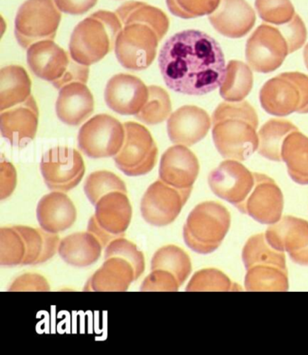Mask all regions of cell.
Segmentation results:
<instances>
[{"label":"cell","mask_w":308,"mask_h":355,"mask_svg":"<svg viewBox=\"0 0 308 355\" xmlns=\"http://www.w3.org/2000/svg\"><path fill=\"white\" fill-rule=\"evenodd\" d=\"M158 67L167 87L178 94L203 96L220 87L225 78L222 47L199 30H184L164 44Z\"/></svg>","instance_id":"cell-1"},{"label":"cell","mask_w":308,"mask_h":355,"mask_svg":"<svg viewBox=\"0 0 308 355\" xmlns=\"http://www.w3.org/2000/svg\"><path fill=\"white\" fill-rule=\"evenodd\" d=\"M212 139L226 159L245 161L259 148V117L246 101L223 103L212 116Z\"/></svg>","instance_id":"cell-2"},{"label":"cell","mask_w":308,"mask_h":355,"mask_svg":"<svg viewBox=\"0 0 308 355\" xmlns=\"http://www.w3.org/2000/svg\"><path fill=\"white\" fill-rule=\"evenodd\" d=\"M122 28L123 25L116 13L95 12L74 28L69 44L71 58L87 67L96 64L114 49Z\"/></svg>","instance_id":"cell-3"},{"label":"cell","mask_w":308,"mask_h":355,"mask_svg":"<svg viewBox=\"0 0 308 355\" xmlns=\"http://www.w3.org/2000/svg\"><path fill=\"white\" fill-rule=\"evenodd\" d=\"M231 214L214 201L196 205L185 223V244L199 254H210L222 244L231 227Z\"/></svg>","instance_id":"cell-4"},{"label":"cell","mask_w":308,"mask_h":355,"mask_svg":"<svg viewBox=\"0 0 308 355\" xmlns=\"http://www.w3.org/2000/svg\"><path fill=\"white\" fill-rule=\"evenodd\" d=\"M259 101L266 112L277 117L308 113V76L298 71L280 73L262 86Z\"/></svg>","instance_id":"cell-5"},{"label":"cell","mask_w":308,"mask_h":355,"mask_svg":"<svg viewBox=\"0 0 308 355\" xmlns=\"http://www.w3.org/2000/svg\"><path fill=\"white\" fill-rule=\"evenodd\" d=\"M61 19L55 0H26L15 19V37L25 49L37 42L53 40Z\"/></svg>","instance_id":"cell-6"},{"label":"cell","mask_w":308,"mask_h":355,"mask_svg":"<svg viewBox=\"0 0 308 355\" xmlns=\"http://www.w3.org/2000/svg\"><path fill=\"white\" fill-rule=\"evenodd\" d=\"M125 140L113 157L117 168L128 177L148 174L157 164L158 149L151 131L137 122H125Z\"/></svg>","instance_id":"cell-7"},{"label":"cell","mask_w":308,"mask_h":355,"mask_svg":"<svg viewBox=\"0 0 308 355\" xmlns=\"http://www.w3.org/2000/svg\"><path fill=\"white\" fill-rule=\"evenodd\" d=\"M124 140V125L108 114L89 119L78 133V147L87 157L94 159L115 157Z\"/></svg>","instance_id":"cell-8"},{"label":"cell","mask_w":308,"mask_h":355,"mask_svg":"<svg viewBox=\"0 0 308 355\" xmlns=\"http://www.w3.org/2000/svg\"><path fill=\"white\" fill-rule=\"evenodd\" d=\"M160 40L154 29L142 24L123 26L115 43V55L126 69L142 71L154 62Z\"/></svg>","instance_id":"cell-9"},{"label":"cell","mask_w":308,"mask_h":355,"mask_svg":"<svg viewBox=\"0 0 308 355\" xmlns=\"http://www.w3.org/2000/svg\"><path fill=\"white\" fill-rule=\"evenodd\" d=\"M132 217V207L127 193L112 192L99 200L95 214L88 223V232L99 239L103 246L121 238L127 232Z\"/></svg>","instance_id":"cell-10"},{"label":"cell","mask_w":308,"mask_h":355,"mask_svg":"<svg viewBox=\"0 0 308 355\" xmlns=\"http://www.w3.org/2000/svg\"><path fill=\"white\" fill-rule=\"evenodd\" d=\"M248 65L257 73H268L282 65L290 53L288 40L279 26L262 24L246 44Z\"/></svg>","instance_id":"cell-11"},{"label":"cell","mask_w":308,"mask_h":355,"mask_svg":"<svg viewBox=\"0 0 308 355\" xmlns=\"http://www.w3.org/2000/svg\"><path fill=\"white\" fill-rule=\"evenodd\" d=\"M40 170L50 190L67 193L76 188L85 177V164L76 149L56 147L43 155Z\"/></svg>","instance_id":"cell-12"},{"label":"cell","mask_w":308,"mask_h":355,"mask_svg":"<svg viewBox=\"0 0 308 355\" xmlns=\"http://www.w3.org/2000/svg\"><path fill=\"white\" fill-rule=\"evenodd\" d=\"M208 184L217 198L234 205L241 213L255 184V178L254 173L239 161L227 159L212 170Z\"/></svg>","instance_id":"cell-13"},{"label":"cell","mask_w":308,"mask_h":355,"mask_svg":"<svg viewBox=\"0 0 308 355\" xmlns=\"http://www.w3.org/2000/svg\"><path fill=\"white\" fill-rule=\"evenodd\" d=\"M187 202L183 193L158 180L146 189L140 210L148 225L163 227L175 222Z\"/></svg>","instance_id":"cell-14"},{"label":"cell","mask_w":308,"mask_h":355,"mask_svg":"<svg viewBox=\"0 0 308 355\" xmlns=\"http://www.w3.org/2000/svg\"><path fill=\"white\" fill-rule=\"evenodd\" d=\"M199 171L198 158L185 146H173L161 157L160 180L178 189L187 200L192 193Z\"/></svg>","instance_id":"cell-15"},{"label":"cell","mask_w":308,"mask_h":355,"mask_svg":"<svg viewBox=\"0 0 308 355\" xmlns=\"http://www.w3.org/2000/svg\"><path fill=\"white\" fill-rule=\"evenodd\" d=\"M265 236L271 247L289 253L295 263L308 266V220L284 216L268 228Z\"/></svg>","instance_id":"cell-16"},{"label":"cell","mask_w":308,"mask_h":355,"mask_svg":"<svg viewBox=\"0 0 308 355\" xmlns=\"http://www.w3.org/2000/svg\"><path fill=\"white\" fill-rule=\"evenodd\" d=\"M255 184L241 213L262 225H272L282 218L284 196L276 182L267 175L254 173Z\"/></svg>","instance_id":"cell-17"},{"label":"cell","mask_w":308,"mask_h":355,"mask_svg":"<svg viewBox=\"0 0 308 355\" xmlns=\"http://www.w3.org/2000/svg\"><path fill=\"white\" fill-rule=\"evenodd\" d=\"M148 86L137 76L119 73L108 82L104 99L110 110L118 114L136 116L148 101Z\"/></svg>","instance_id":"cell-18"},{"label":"cell","mask_w":308,"mask_h":355,"mask_svg":"<svg viewBox=\"0 0 308 355\" xmlns=\"http://www.w3.org/2000/svg\"><path fill=\"white\" fill-rule=\"evenodd\" d=\"M26 60L30 70L35 76L52 83L56 88L67 74L74 59L53 40H44L28 47Z\"/></svg>","instance_id":"cell-19"},{"label":"cell","mask_w":308,"mask_h":355,"mask_svg":"<svg viewBox=\"0 0 308 355\" xmlns=\"http://www.w3.org/2000/svg\"><path fill=\"white\" fill-rule=\"evenodd\" d=\"M39 109L35 98L1 112L0 128L3 137L13 147L25 148L37 135Z\"/></svg>","instance_id":"cell-20"},{"label":"cell","mask_w":308,"mask_h":355,"mask_svg":"<svg viewBox=\"0 0 308 355\" xmlns=\"http://www.w3.org/2000/svg\"><path fill=\"white\" fill-rule=\"evenodd\" d=\"M212 119L205 110L194 105L181 107L167 119V134L176 145L192 147L210 130Z\"/></svg>","instance_id":"cell-21"},{"label":"cell","mask_w":308,"mask_h":355,"mask_svg":"<svg viewBox=\"0 0 308 355\" xmlns=\"http://www.w3.org/2000/svg\"><path fill=\"white\" fill-rule=\"evenodd\" d=\"M209 21L221 35L229 38L247 35L256 23V14L246 0H221Z\"/></svg>","instance_id":"cell-22"},{"label":"cell","mask_w":308,"mask_h":355,"mask_svg":"<svg viewBox=\"0 0 308 355\" xmlns=\"http://www.w3.org/2000/svg\"><path fill=\"white\" fill-rule=\"evenodd\" d=\"M94 98L85 83H71L60 89L55 110L60 121L79 126L94 112Z\"/></svg>","instance_id":"cell-23"},{"label":"cell","mask_w":308,"mask_h":355,"mask_svg":"<svg viewBox=\"0 0 308 355\" xmlns=\"http://www.w3.org/2000/svg\"><path fill=\"white\" fill-rule=\"evenodd\" d=\"M37 217L42 229L58 234L74 225L77 211L76 205L65 192L53 191L39 201Z\"/></svg>","instance_id":"cell-24"},{"label":"cell","mask_w":308,"mask_h":355,"mask_svg":"<svg viewBox=\"0 0 308 355\" xmlns=\"http://www.w3.org/2000/svg\"><path fill=\"white\" fill-rule=\"evenodd\" d=\"M135 270L132 265L121 257H112L89 277L85 291L123 292L135 282Z\"/></svg>","instance_id":"cell-25"},{"label":"cell","mask_w":308,"mask_h":355,"mask_svg":"<svg viewBox=\"0 0 308 355\" xmlns=\"http://www.w3.org/2000/svg\"><path fill=\"white\" fill-rule=\"evenodd\" d=\"M103 244L92 232H76L60 241V257L71 266L86 268L97 262Z\"/></svg>","instance_id":"cell-26"},{"label":"cell","mask_w":308,"mask_h":355,"mask_svg":"<svg viewBox=\"0 0 308 355\" xmlns=\"http://www.w3.org/2000/svg\"><path fill=\"white\" fill-rule=\"evenodd\" d=\"M32 80L19 65H8L0 71V110L25 103L31 96Z\"/></svg>","instance_id":"cell-27"},{"label":"cell","mask_w":308,"mask_h":355,"mask_svg":"<svg viewBox=\"0 0 308 355\" xmlns=\"http://www.w3.org/2000/svg\"><path fill=\"white\" fill-rule=\"evenodd\" d=\"M26 244V257L22 265H37L49 261L59 249L60 238L56 234L25 225L13 226Z\"/></svg>","instance_id":"cell-28"},{"label":"cell","mask_w":308,"mask_h":355,"mask_svg":"<svg viewBox=\"0 0 308 355\" xmlns=\"http://www.w3.org/2000/svg\"><path fill=\"white\" fill-rule=\"evenodd\" d=\"M115 13L122 25L142 24L154 29L160 41L169 32V17L160 8L142 1H128L118 8Z\"/></svg>","instance_id":"cell-29"},{"label":"cell","mask_w":308,"mask_h":355,"mask_svg":"<svg viewBox=\"0 0 308 355\" xmlns=\"http://www.w3.org/2000/svg\"><path fill=\"white\" fill-rule=\"evenodd\" d=\"M282 161L286 163L289 177L296 183L308 184V138L296 130L286 137L281 150Z\"/></svg>","instance_id":"cell-30"},{"label":"cell","mask_w":308,"mask_h":355,"mask_svg":"<svg viewBox=\"0 0 308 355\" xmlns=\"http://www.w3.org/2000/svg\"><path fill=\"white\" fill-rule=\"evenodd\" d=\"M253 88V69L237 60H231L226 67L225 78L220 86V95L229 103H239L250 94Z\"/></svg>","instance_id":"cell-31"},{"label":"cell","mask_w":308,"mask_h":355,"mask_svg":"<svg viewBox=\"0 0 308 355\" xmlns=\"http://www.w3.org/2000/svg\"><path fill=\"white\" fill-rule=\"evenodd\" d=\"M298 130L296 125L285 119H270L259 131V148L260 156L268 160L282 161L281 150L286 137Z\"/></svg>","instance_id":"cell-32"},{"label":"cell","mask_w":308,"mask_h":355,"mask_svg":"<svg viewBox=\"0 0 308 355\" xmlns=\"http://www.w3.org/2000/svg\"><path fill=\"white\" fill-rule=\"evenodd\" d=\"M289 288L286 268L256 265L247 270L245 288L248 291H286Z\"/></svg>","instance_id":"cell-33"},{"label":"cell","mask_w":308,"mask_h":355,"mask_svg":"<svg viewBox=\"0 0 308 355\" xmlns=\"http://www.w3.org/2000/svg\"><path fill=\"white\" fill-rule=\"evenodd\" d=\"M242 261L246 270L256 265H271L286 268L285 253L271 247L265 234L253 235L242 250Z\"/></svg>","instance_id":"cell-34"},{"label":"cell","mask_w":308,"mask_h":355,"mask_svg":"<svg viewBox=\"0 0 308 355\" xmlns=\"http://www.w3.org/2000/svg\"><path fill=\"white\" fill-rule=\"evenodd\" d=\"M169 271L183 285L192 272V262L189 255L183 249L176 245L160 248L151 259V270Z\"/></svg>","instance_id":"cell-35"},{"label":"cell","mask_w":308,"mask_h":355,"mask_svg":"<svg viewBox=\"0 0 308 355\" xmlns=\"http://www.w3.org/2000/svg\"><path fill=\"white\" fill-rule=\"evenodd\" d=\"M148 101L135 117L146 125L162 123L172 113L169 94L157 85L148 86Z\"/></svg>","instance_id":"cell-36"},{"label":"cell","mask_w":308,"mask_h":355,"mask_svg":"<svg viewBox=\"0 0 308 355\" xmlns=\"http://www.w3.org/2000/svg\"><path fill=\"white\" fill-rule=\"evenodd\" d=\"M123 192L127 193V187L124 181L114 173L96 171L92 173L87 178L85 183V193L92 205H96L101 198L112 192Z\"/></svg>","instance_id":"cell-37"},{"label":"cell","mask_w":308,"mask_h":355,"mask_svg":"<svg viewBox=\"0 0 308 355\" xmlns=\"http://www.w3.org/2000/svg\"><path fill=\"white\" fill-rule=\"evenodd\" d=\"M241 288L217 268H203L194 273L185 288L187 292L241 291Z\"/></svg>","instance_id":"cell-38"},{"label":"cell","mask_w":308,"mask_h":355,"mask_svg":"<svg viewBox=\"0 0 308 355\" xmlns=\"http://www.w3.org/2000/svg\"><path fill=\"white\" fill-rule=\"evenodd\" d=\"M26 257V244L14 227L0 229V265L14 267L22 265Z\"/></svg>","instance_id":"cell-39"},{"label":"cell","mask_w":308,"mask_h":355,"mask_svg":"<svg viewBox=\"0 0 308 355\" xmlns=\"http://www.w3.org/2000/svg\"><path fill=\"white\" fill-rule=\"evenodd\" d=\"M255 8L260 19L273 26L285 25L296 15L291 0H255Z\"/></svg>","instance_id":"cell-40"},{"label":"cell","mask_w":308,"mask_h":355,"mask_svg":"<svg viewBox=\"0 0 308 355\" xmlns=\"http://www.w3.org/2000/svg\"><path fill=\"white\" fill-rule=\"evenodd\" d=\"M173 16L183 19L209 16L219 7L221 0H166Z\"/></svg>","instance_id":"cell-41"},{"label":"cell","mask_w":308,"mask_h":355,"mask_svg":"<svg viewBox=\"0 0 308 355\" xmlns=\"http://www.w3.org/2000/svg\"><path fill=\"white\" fill-rule=\"evenodd\" d=\"M121 257L130 262L135 270L136 280L145 270V257L136 244L123 237L115 239L106 246L105 259Z\"/></svg>","instance_id":"cell-42"},{"label":"cell","mask_w":308,"mask_h":355,"mask_svg":"<svg viewBox=\"0 0 308 355\" xmlns=\"http://www.w3.org/2000/svg\"><path fill=\"white\" fill-rule=\"evenodd\" d=\"M180 288L178 279L164 270H154L146 277L140 286L142 292H176Z\"/></svg>","instance_id":"cell-43"},{"label":"cell","mask_w":308,"mask_h":355,"mask_svg":"<svg viewBox=\"0 0 308 355\" xmlns=\"http://www.w3.org/2000/svg\"><path fill=\"white\" fill-rule=\"evenodd\" d=\"M277 26L285 35L286 40H288L290 53L300 49L306 43L307 30L304 21L298 14H296L293 19L288 24Z\"/></svg>","instance_id":"cell-44"},{"label":"cell","mask_w":308,"mask_h":355,"mask_svg":"<svg viewBox=\"0 0 308 355\" xmlns=\"http://www.w3.org/2000/svg\"><path fill=\"white\" fill-rule=\"evenodd\" d=\"M8 291H50L46 277L37 273H26L12 282Z\"/></svg>","instance_id":"cell-45"},{"label":"cell","mask_w":308,"mask_h":355,"mask_svg":"<svg viewBox=\"0 0 308 355\" xmlns=\"http://www.w3.org/2000/svg\"><path fill=\"white\" fill-rule=\"evenodd\" d=\"M17 186V170L10 162L2 158L0 178V199L10 198Z\"/></svg>","instance_id":"cell-46"},{"label":"cell","mask_w":308,"mask_h":355,"mask_svg":"<svg viewBox=\"0 0 308 355\" xmlns=\"http://www.w3.org/2000/svg\"><path fill=\"white\" fill-rule=\"evenodd\" d=\"M98 0H55L56 7L65 14L83 15L96 6Z\"/></svg>","instance_id":"cell-47"},{"label":"cell","mask_w":308,"mask_h":355,"mask_svg":"<svg viewBox=\"0 0 308 355\" xmlns=\"http://www.w3.org/2000/svg\"><path fill=\"white\" fill-rule=\"evenodd\" d=\"M304 61L308 70V43L304 49Z\"/></svg>","instance_id":"cell-48"}]
</instances>
